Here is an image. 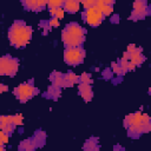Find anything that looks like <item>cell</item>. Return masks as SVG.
<instances>
[{
    "instance_id": "obj_1",
    "label": "cell",
    "mask_w": 151,
    "mask_h": 151,
    "mask_svg": "<svg viewBox=\"0 0 151 151\" xmlns=\"http://www.w3.org/2000/svg\"><path fill=\"white\" fill-rule=\"evenodd\" d=\"M124 126L130 137L138 138L140 134L147 133L151 130V119L146 113L137 111L124 118Z\"/></svg>"
},
{
    "instance_id": "obj_2",
    "label": "cell",
    "mask_w": 151,
    "mask_h": 151,
    "mask_svg": "<svg viewBox=\"0 0 151 151\" xmlns=\"http://www.w3.org/2000/svg\"><path fill=\"white\" fill-rule=\"evenodd\" d=\"M33 29L22 20L14 21L8 29L9 44L15 48H21L26 46L32 39Z\"/></svg>"
},
{
    "instance_id": "obj_3",
    "label": "cell",
    "mask_w": 151,
    "mask_h": 151,
    "mask_svg": "<svg viewBox=\"0 0 151 151\" xmlns=\"http://www.w3.org/2000/svg\"><path fill=\"white\" fill-rule=\"evenodd\" d=\"M86 38V29L77 22H70L61 31V40L65 47L83 46Z\"/></svg>"
},
{
    "instance_id": "obj_4",
    "label": "cell",
    "mask_w": 151,
    "mask_h": 151,
    "mask_svg": "<svg viewBox=\"0 0 151 151\" xmlns=\"http://www.w3.org/2000/svg\"><path fill=\"white\" fill-rule=\"evenodd\" d=\"M39 93V90L33 85V80L26 81L20 84L19 86H17L13 90V94L15 96V98L21 101V103H26L29 99H32L35 94Z\"/></svg>"
},
{
    "instance_id": "obj_5",
    "label": "cell",
    "mask_w": 151,
    "mask_h": 151,
    "mask_svg": "<svg viewBox=\"0 0 151 151\" xmlns=\"http://www.w3.org/2000/svg\"><path fill=\"white\" fill-rule=\"evenodd\" d=\"M85 57H86V52L83 46L66 47L64 51V61L71 66L81 64L84 61Z\"/></svg>"
},
{
    "instance_id": "obj_6",
    "label": "cell",
    "mask_w": 151,
    "mask_h": 151,
    "mask_svg": "<svg viewBox=\"0 0 151 151\" xmlns=\"http://www.w3.org/2000/svg\"><path fill=\"white\" fill-rule=\"evenodd\" d=\"M19 70V60L9 54L0 58V76L14 77Z\"/></svg>"
},
{
    "instance_id": "obj_7",
    "label": "cell",
    "mask_w": 151,
    "mask_h": 151,
    "mask_svg": "<svg viewBox=\"0 0 151 151\" xmlns=\"http://www.w3.org/2000/svg\"><path fill=\"white\" fill-rule=\"evenodd\" d=\"M124 58H126L131 64H133L134 66H138V65H142L144 61H145V57L143 54V50L142 47L134 45V44H131L127 46V50L126 52L124 53L123 55Z\"/></svg>"
},
{
    "instance_id": "obj_8",
    "label": "cell",
    "mask_w": 151,
    "mask_h": 151,
    "mask_svg": "<svg viewBox=\"0 0 151 151\" xmlns=\"http://www.w3.org/2000/svg\"><path fill=\"white\" fill-rule=\"evenodd\" d=\"M83 18L84 20L92 27H97L101 24L103 19H104V14L94 6V7H90L86 8L85 12L83 13Z\"/></svg>"
},
{
    "instance_id": "obj_9",
    "label": "cell",
    "mask_w": 151,
    "mask_h": 151,
    "mask_svg": "<svg viewBox=\"0 0 151 151\" xmlns=\"http://www.w3.org/2000/svg\"><path fill=\"white\" fill-rule=\"evenodd\" d=\"M149 14V5L146 0H136L132 6L131 12V20H142Z\"/></svg>"
},
{
    "instance_id": "obj_10",
    "label": "cell",
    "mask_w": 151,
    "mask_h": 151,
    "mask_svg": "<svg viewBox=\"0 0 151 151\" xmlns=\"http://www.w3.org/2000/svg\"><path fill=\"white\" fill-rule=\"evenodd\" d=\"M22 5L28 11H42L47 6V0H22Z\"/></svg>"
},
{
    "instance_id": "obj_11",
    "label": "cell",
    "mask_w": 151,
    "mask_h": 151,
    "mask_svg": "<svg viewBox=\"0 0 151 151\" xmlns=\"http://www.w3.org/2000/svg\"><path fill=\"white\" fill-rule=\"evenodd\" d=\"M113 5L114 0H97L96 7L105 15H110L113 12Z\"/></svg>"
},
{
    "instance_id": "obj_12",
    "label": "cell",
    "mask_w": 151,
    "mask_h": 151,
    "mask_svg": "<svg viewBox=\"0 0 151 151\" xmlns=\"http://www.w3.org/2000/svg\"><path fill=\"white\" fill-rule=\"evenodd\" d=\"M0 129L7 134H12L15 129V125L12 122V116H0Z\"/></svg>"
},
{
    "instance_id": "obj_13",
    "label": "cell",
    "mask_w": 151,
    "mask_h": 151,
    "mask_svg": "<svg viewBox=\"0 0 151 151\" xmlns=\"http://www.w3.org/2000/svg\"><path fill=\"white\" fill-rule=\"evenodd\" d=\"M50 80H51L52 85L55 86V87H59V88L67 87L66 80H65V74L61 73V72H57V71L52 72L51 76H50Z\"/></svg>"
},
{
    "instance_id": "obj_14",
    "label": "cell",
    "mask_w": 151,
    "mask_h": 151,
    "mask_svg": "<svg viewBox=\"0 0 151 151\" xmlns=\"http://www.w3.org/2000/svg\"><path fill=\"white\" fill-rule=\"evenodd\" d=\"M78 91H79L80 97H81L85 101H91V99L93 98V91H92L91 84L80 83V85L78 86Z\"/></svg>"
},
{
    "instance_id": "obj_15",
    "label": "cell",
    "mask_w": 151,
    "mask_h": 151,
    "mask_svg": "<svg viewBox=\"0 0 151 151\" xmlns=\"http://www.w3.org/2000/svg\"><path fill=\"white\" fill-rule=\"evenodd\" d=\"M32 139H33V142H34L37 147H42L45 145V143H46V133L44 131H41V130H38V131H35V133L32 137Z\"/></svg>"
},
{
    "instance_id": "obj_16",
    "label": "cell",
    "mask_w": 151,
    "mask_h": 151,
    "mask_svg": "<svg viewBox=\"0 0 151 151\" xmlns=\"http://www.w3.org/2000/svg\"><path fill=\"white\" fill-rule=\"evenodd\" d=\"M63 6H64V11H66L67 13H77L79 11L80 2L73 0H65Z\"/></svg>"
},
{
    "instance_id": "obj_17",
    "label": "cell",
    "mask_w": 151,
    "mask_h": 151,
    "mask_svg": "<svg viewBox=\"0 0 151 151\" xmlns=\"http://www.w3.org/2000/svg\"><path fill=\"white\" fill-rule=\"evenodd\" d=\"M99 147H100V146H99L98 138H94V137L87 139V140L85 142L84 146H83V149H84V150H87V151H98Z\"/></svg>"
},
{
    "instance_id": "obj_18",
    "label": "cell",
    "mask_w": 151,
    "mask_h": 151,
    "mask_svg": "<svg viewBox=\"0 0 151 151\" xmlns=\"http://www.w3.org/2000/svg\"><path fill=\"white\" fill-rule=\"evenodd\" d=\"M19 150H22V151H33L34 149H37L34 142L32 138H28V139H24L20 144H19Z\"/></svg>"
},
{
    "instance_id": "obj_19",
    "label": "cell",
    "mask_w": 151,
    "mask_h": 151,
    "mask_svg": "<svg viewBox=\"0 0 151 151\" xmlns=\"http://www.w3.org/2000/svg\"><path fill=\"white\" fill-rule=\"evenodd\" d=\"M64 74H65V80H66L67 87H71L76 83L79 81V77L76 73H73V72H67V73H64Z\"/></svg>"
},
{
    "instance_id": "obj_20",
    "label": "cell",
    "mask_w": 151,
    "mask_h": 151,
    "mask_svg": "<svg viewBox=\"0 0 151 151\" xmlns=\"http://www.w3.org/2000/svg\"><path fill=\"white\" fill-rule=\"evenodd\" d=\"M46 94H47V97H50V98H52V99H54V100H55V99H58V98L60 97L61 91H60V88H59V87H55V86L51 85V86L48 87V90H47Z\"/></svg>"
},
{
    "instance_id": "obj_21",
    "label": "cell",
    "mask_w": 151,
    "mask_h": 151,
    "mask_svg": "<svg viewBox=\"0 0 151 151\" xmlns=\"http://www.w3.org/2000/svg\"><path fill=\"white\" fill-rule=\"evenodd\" d=\"M64 8L59 7V8H50V13L53 18H57V19H61L64 17Z\"/></svg>"
},
{
    "instance_id": "obj_22",
    "label": "cell",
    "mask_w": 151,
    "mask_h": 151,
    "mask_svg": "<svg viewBox=\"0 0 151 151\" xmlns=\"http://www.w3.org/2000/svg\"><path fill=\"white\" fill-rule=\"evenodd\" d=\"M65 0H47L48 8H59L64 5Z\"/></svg>"
},
{
    "instance_id": "obj_23",
    "label": "cell",
    "mask_w": 151,
    "mask_h": 151,
    "mask_svg": "<svg viewBox=\"0 0 151 151\" xmlns=\"http://www.w3.org/2000/svg\"><path fill=\"white\" fill-rule=\"evenodd\" d=\"M79 81L80 83H85V84H92V77L90 73H83L80 77H79Z\"/></svg>"
},
{
    "instance_id": "obj_24",
    "label": "cell",
    "mask_w": 151,
    "mask_h": 151,
    "mask_svg": "<svg viewBox=\"0 0 151 151\" xmlns=\"http://www.w3.org/2000/svg\"><path fill=\"white\" fill-rule=\"evenodd\" d=\"M80 2L83 4L84 8H90V7H94L97 4V0H80Z\"/></svg>"
},
{
    "instance_id": "obj_25",
    "label": "cell",
    "mask_w": 151,
    "mask_h": 151,
    "mask_svg": "<svg viewBox=\"0 0 151 151\" xmlns=\"http://www.w3.org/2000/svg\"><path fill=\"white\" fill-rule=\"evenodd\" d=\"M112 70H113V72H114L116 74H118V76L124 74V72H123V70H122L119 63H112Z\"/></svg>"
},
{
    "instance_id": "obj_26",
    "label": "cell",
    "mask_w": 151,
    "mask_h": 151,
    "mask_svg": "<svg viewBox=\"0 0 151 151\" xmlns=\"http://www.w3.org/2000/svg\"><path fill=\"white\" fill-rule=\"evenodd\" d=\"M22 116L21 114H15V116H12V122L13 124L17 126V125H22Z\"/></svg>"
},
{
    "instance_id": "obj_27",
    "label": "cell",
    "mask_w": 151,
    "mask_h": 151,
    "mask_svg": "<svg viewBox=\"0 0 151 151\" xmlns=\"http://www.w3.org/2000/svg\"><path fill=\"white\" fill-rule=\"evenodd\" d=\"M9 137H11L9 134H7L6 132H4V131L0 129V140H1V142H4V143L6 144V143L8 142V139H9Z\"/></svg>"
},
{
    "instance_id": "obj_28",
    "label": "cell",
    "mask_w": 151,
    "mask_h": 151,
    "mask_svg": "<svg viewBox=\"0 0 151 151\" xmlns=\"http://www.w3.org/2000/svg\"><path fill=\"white\" fill-rule=\"evenodd\" d=\"M48 26L50 27H57V26H59V19L52 17V19L48 20Z\"/></svg>"
},
{
    "instance_id": "obj_29",
    "label": "cell",
    "mask_w": 151,
    "mask_h": 151,
    "mask_svg": "<svg viewBox=\"0 0 151 151\" xmlns=\"http://www.w3.org/2000/svg\"><path fill=\"white\" fill-rule=\"evenodd\" d=\"M7 91H8V87L6 85H4V84L0 83V94L4 93V92H7Z\"/></svg>"
},
{
    "instance_id": "obj_30",
    "label": "cell",
    "mask_w": 151,
    "mask_h": 151,
    "mask_svg": "<svg viewBox=\"0 0 151 151\" xmlns=\"http://www.w3.org/2000/svg\"><path fill=\"white\" fill-rule=\"evenodd\" d=\"M5 150V143L0 140V151H4Z\"/></svg>"
},
{
    "instance_id": "obj_31",
    "label": "cell",
    "mask_w": 151,
    "mask_h": 151,
    "mask_svg": "<svg viewBox=\"0 0 151 151\" xmlns=\"http://www.w3.org/2000/svg\"><path fill=\"white\" fill-rule=\"evenodd\" d=\"M73 1H78V2H80V0H73Z\"/></svg>"
}]
</instances>
